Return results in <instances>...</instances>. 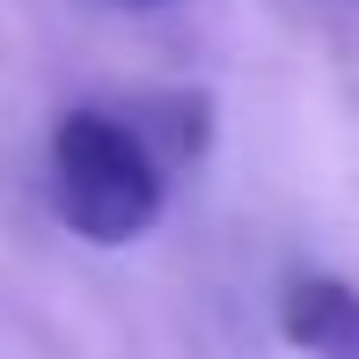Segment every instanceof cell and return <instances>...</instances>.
I'll return each mask as SVG.
<instances>
[{
    "label": "cell",
    "mask_w": 359,
    "mask_h": 359,
    "mask_svg": "<svg viewBox=\"0 0 359 359\" xmlns=\"http://www.w3.org/2000/svg\"><path fill=\"white\" fill-rule=\"evenodd\" d=\"M133 8H161V0H133Z\"/></svg>",
    "instance_id": "obj_3"
},
{
    "label": "cell",
    "mask_w": 359,
    "mask_h": 359,
    "mask_svg": "<svg viewBox=\"0 0 359 359\" xmlns=\"http://www.w3.org/2000/svg\"><path fill=\"white\" fill-rule=\"evenodd\" d=\"M279 330L308 359H359V293L345 279L308 271V279H293L279 293Z\"/></svg>",
    "instance_id": "obj_2"
},
{
    "label": "cell",
    "mask_w": 359,
    "mask_h": 359,
    "mask_svg": "<svg viewBox=\"0 0 359 359\" xmlns=\"http://www.w3.org/2000/svg\"><path fill=\"white\" fill-rule=\"evenodd\" d=\"M52 205L95 250L140 242L161 220V161L125 118L67 110L52 133Z\"/></svg>",
    "instance_id": "obj_1"
}]
</instances>
